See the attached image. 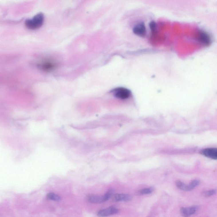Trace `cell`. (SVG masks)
<instances>
[{
  "label": "cell",
  "mask_w": 217,
  "mask_h": 217,
  "mask_svg": "<svg viewBox=\"0 0 217 217\" xmlns=\"http://www.w3.org/2000/svg\"><path fill=\"white\" fill-rule=\"evenodd\" d=\"M152 192V190L151 188H145L139 190L137 193V195L141 196L143 195L149 194H151Z\"/></svg>",
  "instance_id": "cell-13"
},
{
  "label": "cell",
  "mask_w": 217,
  "mask_h": 217,
  "mask_svg": "<svg viewBox=\"0 0 217 217\" xmlns=\"http://www.w3.org/2000/svg\"><path fill=\"white\" fill-rule=\"evenodd\" d=\"M56 65L52 62L47 61L44 62L39 65V68L46 71H49L53 70L55 68Z\"/></svg>",
  "instance_id": "cell-9"
},
{
  "label": "cell",
  "mask_w": 217,
  "mask_h": 217,
  "mask_svg": "<svg viewBox=\"0 0 217 217\" xmlns=\"http://www.w3.org/2000/svg\"><path fill=\"white\" fill-rule=\"evenodd\" d=\"M216 193V190L212 189L211 190H208V191H205L204 193V196L205 197H210L211 196L214 195V194Z\"/></svg>",
  "instance_id": "cell-15"
},
{
  "label": "cell",
  "mask_w": 217,
  "mask_h": 217,
  "mask_svg": "<svg viewBox=\"0 0 217 217\" xmlns=\"http://www.w3.org/2000/svg\"><path fill=\"white\" fill-rule=\"evenodd\" d=\"M199 184V181L198 180L193 181L188 185H187V191L192 190Z\"/></svg>",
  "instance_id": "cell-12"
},
{
  "label": "cell",
  "mask_w": 217,
  "mask_h": 217,
  "mask_svg": "<svg viewBox=\"0 0 217 217\" xmlns=\"http://www.w3.org/2000/svg\"><path fill=\"white\" fill-rule=\"evenodd\" d=\"M47 198L48 199L53 200V201H56V202H58V201H60L61 200L60 196L54 193H49L47 195Z\"/></svg>",
  "instance_id": "cell-11"
},
{
  "label": "cell",
  "mask_w": 217,
  "mask_h": 217,
  "mask_svg": "<svg viewBox=\"0 0 217 217\" xmlns=\"http://www.w3.org/2000/svg\"><path fill=\"white\" fill-rule=\"evenodd\" d=\"M111 92L115 97L122 100L127 99L130 97L131 92L124 87H118L111 91Z\"/></svg>",
  "instance_id": "cell-2"
},
{
  "label": "cell",
  "mask_w": 217,
  "mask_h": 217,
  "mask_svg": "<svg viewBox=\"0 0 217 217\" xmlns=\"http://www.w3.org/2000/svg\"><path fill=\"white\" fill-rule=\"evenodd\" d=\"M198 41L202 45L207 46L211 44V40L210 35L203 31L199 30L197 36Z\"/></svg>",
  "instance_id": "cell-3"
},
{
  "label": "cell",
  "mask_w": 217,
  "mask_h": 217,
  "mask_svg": "<svg viewBox=\"0 0 217 217\" xmlns=\"http://www.w3.org/2000/svg\"><path fill=\"white\" fill-rule=\"evenodd\" d=\"M150 27L152 31L156 29V23L153 22H151L150 24Z\"/></svg>",
  "instance_id": "cell-16"
},
{
  "label": "cell",
  "mask_w": 217,
  "mask_h": 217,
  "mask_svg": "<svg viewBox=\"0 0 217 217\" xmlns=\"http://www.w3.org/2000/svg\"><path fill=\"white\" fill-rule=\"evenodd\" d=\"M44 17L42 13H39L32 18L26 20L25 26L30 29H36L40 28L44 22Z\"/></svg>",
  "instance_id": "cell-1"
},
{
  "label": "cell",
  "mask_w": 217,
  "mask_h": 217,
  "mask_svg": "<svg viewBox=\"0 0 217 217\" xmlns=\"http://www.w3.org/2000/svg\"><path fill=\"white\" fill-rule=\"evenodd\" d=\"M112 198L115 202H128L131 199V196L126 194H115Z\"/></svg>",
  "instance_id": "cell-10"
},
{
  "label": "cell",
  "mask_w": 217,
  "mask_h": 217,
  "mask_svg": "<svg viewBox=\"0 0 217 217\" xmlns=\"http://www.w3.org/2000/svg\"><path fill=\"white\" fill-rule=\"evenodd\" d=\"M87 200L93 204H100L104 202L109 199L106 194L104 196L90 195L87 197Z\"/></svg>",
  "instance_id": "cell-4"
},
{
  "label": "cell",
  "mask_w": 217,
  "mask_h": 217,
  "mask_svg": "<svg viewBox=\"0 0 217 217\" xmlns=\"http://www.w3.org/2000/svg\"><path fill=\"white\" fill-rule=\"evenodd\" d=\"M197 210V206H193L188 208H182L180 212L182 216L189 217L194 215Z\"/></svg>",
  "instance_id": "cell-8"
},
{
  "label": "cell",
  "mask_w": 217,
  "mask_h": 217,
  "mask_svg": "<svg viewBox=\"0 0 217 217\" xmlns=\"http://www.w3.org/2000/svg\"><path fill=\"white\" fill-rule=\"evenodd\" d=\"M133 32L138 36L143 37L146 34V30L144 23H140L137 24L133 28Z\"/></svg>",
  "instance_id": "cell-7"
},
{
  "label": "cell",
  "mask_w": 217,
  "mask_h": 217,
  "mask_svg": "<svg viewBox=\"0 0 217 217\" xmlns=\"http://www.w3.org/2000/svg\"><path fill=\"white\" fill-rule=\"evenodd\" d=\"M175 185L177 188L181 190L187 191V185H185L183 182L180 181H177L175 183Z\"/></svg>",
  "instance_id": "cell-14"
},
{
  "label": "cell",
  "mask_w": 217,
  "mask_h": 217,
  "mask_svg": "<svg viewBox=\"0 0 217 217\" xmlns=\"http://www.w3.org/2000/svg\"><path fill=\"white\" fill-rule=\"evenodd\" d=\"M202 155L209 158L217 159V148H207L201 151Z\"/></svg>",
  "instance_id": "cell-6"
},
{
  "label": "cell",
  "mask_w": 217,
  "mask_h": 217,
  "mask_svg": "<svg viewBox=\"0 0 217 217\" xmlns=\"http://www.w3.org/2000/svg\"><path fill=\"white\" fill-rule=\"evenodd\" d=\"M119 210L118 209L114 207L111 206L107 209L100 210L98 212L97 215L98 216L100 217H105L117 214L119 212Z\"/></svg>",
  "instance_id": "cell-5"
}]
</instances>
